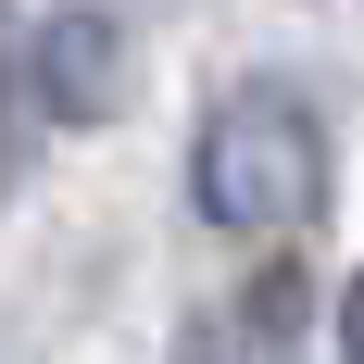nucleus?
I'll return each mask as SVG.
<instances>
[{
  "instance_id": "nucleus-1",
  "label": "nucleus",
  "mask_w": 364,
  "mask_h": 364,
  "mask_svg": "<svg viewBox=\"0 0 364 364\" xmlns=\"http://www.w3.org/2000/svg\"><path fill=\"white\" fill-rule=\"evenodd\" d=\"M314 201H327V113L289 75L226 88L201 113V139H188V214L214 239H289Z\"/></svg>"
},
{
  "instance_id": "nucleus-2",
  "label": "nucleus",
  "mask_w": 364,
  "mask_h": 364,
  "mask_svg": "<svg viewBox=\"0 0 364 364\" xmlns=\"http://www.w3.org/2000/svg\"><path fill=\"white\" fill-rule=\"evenodd\" d=\"M26 88H38L50 126H101V113L126 101V26H113V0H63V13H38Z\"/></svg>"
},
{
  "instance_id": "nucleus-3",
  "label": "nucleus",
  "mask_w": 364,
  "mask_h": 364,
  "mask_svg": "<svg viewBox=\"0 0 364 364\" xmlns=\"http://www.w3.org/2000/svg\"><path fill=\"white\" fill-rule=\"evenodd\" d=\"M289 327H301V277H252L239 314H214L188 339V364H289Z\"/></svg>"
},
{
  "instance_id": "nucleus-4",
  "label": "nucleus",
  "mask_w": 364,
  "mask_h": 364,
  "mask_svg": "<svg viewBox=\"0 0 364 364\" xmlns=\"http://www.w3.org/2000/svg\"><path fill=\"white\" fill-rule=\"evenodd\" d=\"M26 113H38V88H26V38H13V13H0V188L26 176Z\"/></svg>"
},
{
  "instance_id": "nucleus-5",
  "label": "nucleus",
  "mask_w": 364,
  "mask_h": 364,
  "mask_svg": "<svg viewBox=\"0 0 364 364\" xmlns=\"http://www.w3.org/2000/svg\"><path fill=\"white\" fill-rule=\"evenodd\" d=\"M339 364H364V277L339 289Z\"/></svg>"
}]
</instances>
